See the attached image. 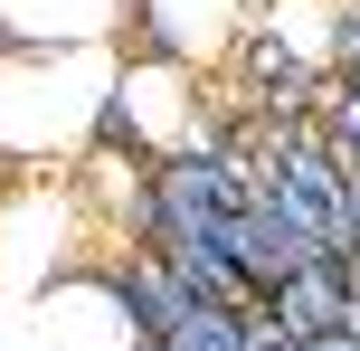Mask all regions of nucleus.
Wrapping results in <instances>:
<instances>
[{
	"instance_id": "nucleus-3",
	"label": "nucleus",
	"mask_w": 360,
	"mask_h": 351,
	"mask_svg": "<svg viewBox=\"0 0 360 351\" xmlns=\"http://www.w3.org/2000/svg\"><path fill=\"white\" fill-rule=\"evenodd\" d=\"M114 105H124V124H133V143H152V152H171V143H190V67H171V57H133L124 76H114Z\"/></svg>"
},
{
	"instance_id": "nucleus-1",
	"label": "nucleus",
	"mask_w": 360,
	"mask_h": 351,
	"mask_svg": "<svg viewBox=\"0 0 360 351\" xmlns=\"http://www.w3.org/2000/svg\"><path fill=\"white\" fill-rule=\"evenodd\" d=\"M95 95H105V57L95 48L0 57V143L10 152H67L95 124Z\"/></svg>"
},
{
	"instance_id": "nucleus-2",
	"label": "nucleus",
	"mask_w": 360,
	"mask_h": 351,
	"mask_svg": "<svg viewBox=\"0 0 360 351\" xmlns=\"http://www.w3.org/2000/svg\"><path fill=\"white\" fill-rule=\"evenodd\" d=\"M124 19L143 29V57H171V67H209V57L237 48L247 29V0H124Z\"/></svg>"
}]
</instances>
